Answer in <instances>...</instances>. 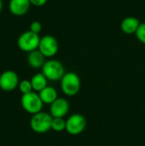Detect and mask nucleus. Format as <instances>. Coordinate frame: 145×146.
<instances>
[{
  "label": "nucleus",
  "mask_w": 145,
  "mask_h": 146,
  "mask_svg": "<svg viewBox=\"0 0 145 146\" xmlns=\"http://www.w3.org/2000/svg\"><path fill=\"white\" fill-rule=\"evenodd\" d=\"M60 81L61 89L66 96L73 97L79 93L81 87V81L79 76L76 73H66Z\"/></svg>",
  "instance_id": "f257e3e1"
},
{
  "label": "nucleus",
  "mask_w": 145,
  "mask_h": 146,
  "mask_svg": "<svg viewBox=\"0 0 145 146\" xmlns=\"http://www.w3.org/2000/svg\"><path fill=\"white\" fill-rule=\"evenodd\" d=\"M29 1H30L32 5L36 6V7L44 6L47 3V0H29Z\"/></svg>",
  "instance_id": "6ab92c4d"
},
{
  "label": "nucleus",
  "mask_w": 145,
  "mask_h": 146,
  "mask_svg": "<svg viewBox=\"0 0 145 146\" xmlns=\"http://www.w3.org/2000/svg\"><path fill=\"white\" fill-rule=\"evenodd\" d=\"M2 9H3V1L0 0V12L2 11Z\"/></svg>",
  "instance_id": "aec40b11"
},
{
  "label": "nucleus",
  "mask_w": 145,
  "mask_h": 146,
  "mask_svg": "<svg viewBox=\"0 0 145 146\" xmlns=\"http://www.w3.org/2000/svg\"><path fill=\"white\" fill-rule=\"evenodd\" d=\"M68 101L63 98H58L50 105V114L53 118H63L69 111Z\"/></svg>",
  "instance_id": "1a4fd4ad"
},
{
  "label": "nucleus",
  "mask_w": 145,
  "mask_h": 146,
  "mask_svg": "<svg viewBox=\"0 0 145 146\" xmlns=\"http://www.w3.org/2000/svg\"><path fill=\"white\" fill-rule=\"evenodd\" d=\"M86 127V119L81 114H73L66 121V131L70 135H79Z\"/></svg>",
  "instance_id": "423d86ee"
},
{
  "label": "nucleus",
  "mask_w": 145,
  "mask_h": 146,
  "mask_svg": "<svg viewBox=\"0 0 145 146\" xmlns=\"http://www.w3.org/2000/svg\"><path fill=\"white\" fill-rule=\"evenodd\" d=\"M30 31L38 34L41 31H42V25L39 21H34L30 24Z\"/></svg>",
  "instance_id": "a211bd4d"
},
{
  "label": "nucleus",
  "mask_w": 145,
  "mask_h": 146,
  "mask_svg": "<svg viewBox=\"0 0 145 146\" xmlns=\"http://www.w3.org/2000/svg\"><path fill=\"white\" fill-rule=\"evenodd\" d=\"M135 34L138 41L145 44V22L140 24Z\"/></svg>",
  "instance_id": "f3484780"
},
{
  "label": "nucleus",
  "mask_w": 145,
  "mask_h": 146,
  "mask_svg": "<svg viewBox=\"0 0 145 146\" xmlns=\"http://www.w3.org/2000/svg\"><path fill=\"white\" fill-rule=\"evenodd\" d=\"M31 83H32V86L33 89V92H41L44 88H45L48 85V80L47 78L43 74V73H37L35 74L32 79L30 80Z\"/></svg>",
  "instance_id": "4468645a"
},
{
  "label": "nucleus",
  "mask_w": 145,
  "mask_h": 146,
  "mask_svg": "<svg viewBox=\"0 0 145 146\" xmlns=\"http://www.w3.org/2000/svg\"><path fill=\"white\" fill-rule=\"evenodd\" d=\"M45 62V56L38 50L29 52L27 55V63L32 68H42Z\"/></svg>",
  "instance_id": "f8f14e48"
},
{
  "label": "nucleus",
  "mask_w": 145,
  "mask_h": 146,
  "mask_svg": "<svg viewBox=\"0 0 145 146\" xmlns=\"http://www.w3.org/2000/svg\"><path fill=\"white\" fill-rule=\"evenodd\" d=\"M18 88L20 90V92L22 93V95L27 94V93H30V92H33V89H32V83L28 80H23L20 81Z\"/></svg>",
  "instance_id": "dca6fc26"
},
{
  "label": "nucleus",
  "mask_w": 145,
  "mask_h": 146,
  "mask_svg": "<svg viewBox=\"0 0 145 146\" xmlns=\"http://www.w3.org/2000/svg\"><path fill=\"white\" fill-rule=\"evenodd\" d=\"M140 24L141 23L138 18L133 16H128L122 20L121 23V29L126 34H133L136 33Z\"/></svg>",
  "instance_id": "9b49d317"
},
{
  "label": "nucleus",
  "mask_w": 145,
  "mask_h": 146,
  "mask_svg": "<svg viewBox=\"0 0 145 146\" xmlns=\"http://www.w3.org/2000/svg\"><path fill=\"white\" fill-rule=\"evenodd\" d=\"M21 105L26 112L32 115L42 111L44 103L42 102L38 92H32L21 96Z\"/></svg>",
  "instance_id": "20e7f679"
},
{
  "label": "nucleus",
  "mask_w": 145,
  "mask_h": 146,
  "mask_svg": "<svg viewBox=\"0 0 145 146\" xmlns=\"http://www.w3.org/2000/svg\"><path fill=\"white\" fill-rule=\"evenodd\" d=\"M20 84L18 74L13 70H6L0 74V89L3 92H12Z\"/></svg>",
  "instance_id": "6e6552de"
},
{
  "label": "nucleus",
  "mask_w": 145,
  "mask_h": 146,
  "mask_svg": "<svg viewBox=\"0 0 145 146\" xmlns=\"http://www.w3.org/2000/svg\"><path fill=\"white\" fill-rule=\"evenodd\" d=\"M51 129L55 132H62L66 130V121L63 118H53Z\"/></svg>",
  "instance_id": "2eb2a0df"
},
{
  "label": "nucleus",
  "mask_w": 145,
  "mask_h": 146,
  "mask_svg": "<svg viewBox=\"0 0 145 146\" xmlns=\"http://www.w3.org/2000/svg\"><path fill=\"white\" fill-rule=\"evenodd\" d=\"M38 95L44 104H50V105L58 98L57 91L53 86H47L41 92H39Z\"/></svg>",
  "instance_id": "ddd939ff"
},
{
  "label": "nucleus",
  "mask_w": 145,
  "mask_h": 146,
  "mask_svg": "<svg viewBox=\"0 0 145 146\" xmlns=\"http://www.w3.org/2000/svg\"><path fill=\"white\" fill-rule=\"evenodd\" d=\"M40 38H41L38 34L34 33L30 30L26 31L19 36L17 39V45L21 50L29 53L38 49Z\"/></svg>",
  "instance_id": "39448f33"
},
{
  "label": "nucleus",
  "mask_w": 145,
  "mask_h": 146,
  "mask_svg": "<svg viewBox=\"0 0 145 146\" xmlns=\"http://www.w3.org/2000/svg\"><path fill=\"white\" fill-rule=\"evenodd\" d=\"M52 120L53 117L50 114L44 111L38 112L32 115L30 120V127L36 133H45L51 129Z\"/></svg>",
  "instance_id": "f03ea898"
},
{
  "label": "nucleus",
  "mask_w": 145,
  "mask_h": 146,
  "mask_svg": "<svg viewBox=\"0 0 145 146\" xmlns=\"http://www.w3.org/2000/svg\"><path fill=\"white\" fill-rule=\"evenodd\" d=\"M30 5L31 3L29 0H10L9 3V9L12 15L22 16L28 12Z\"/></svg>",
  "instance_id": "9d476101"
},
{
  "label": "nucleus",
  "mask_w": 145,
  "mask_h": 146,
  "mask_svg": "<svg viewBox=\"0 0 145 146\" xmlns=\"http://www.w3.org/2000/svg\"><path fill=\"white\" fill-rule=\"evenodd\" d=\"M59 45L56 38L51 35H45L40 38L38 50L45 57H53L58 52Z\"/></svg>",
  "instance_id": "0eeeda50"
},
{
  "label": "nucleus",
  "mask_w": 145,
  "mask_h": 146,
  "mask_svg": "<svg viewBox=\"0 0 145 146\" xmlns=\"http://www.w3.org/2000/svg\"><path fill=\"white\" fill-rule=\"evenodd\" d=\"M42 73L50 81L61 80L66 74L62 63L55 59H50L44 62L42 67Z\"/></svg>",
  "instance_id": "7ed1b4c3"
}]
</instances>
